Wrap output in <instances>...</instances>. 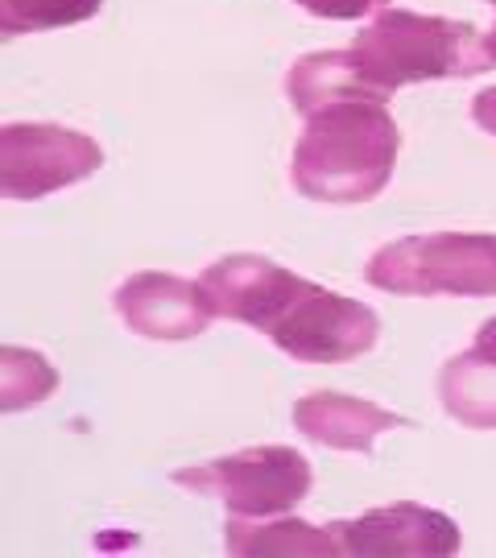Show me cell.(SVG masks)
Listing matches in <instances>:
<instances>
[{
    "label": "cell",
    "instance_id": "1",
    "mask_svg": "<svg viewBox=\"0 0 496 558\" xmlns=\"http://www.w3.org/2000/svg\"><path fill=\"white\" fill-rule=\"evenodd\" d=\"M203 286L216 315L269 336L286 356L302 364H348L364 356L380 336L373 306L323 290L269 257H219L203 274Z\"/></svg>",
    "mask_w": 496,
    "mask_h": 558
},
{
    "label": "cell",
    "instance_id": "2",
    "mask_svg": "<svg viewBox=\"0 0 496 558\" xmlns=\"http://www.w3.org/2000/svg\"><path fill=\"white\" fill-rule=\"evenodd\" d=\"M401 133L380 100H336L306 117L294 145L290 182L315 203H368L389 186Z\"/></svg>",
    "mask_w": 496,
    "mask_h": 558
},
{
    "label": "cell",
    "instance_id": "3",
    "mask_svg": "<svg viewBox=\"0 0 496 558\" xmlns=\"http://www.w3.org/2000/svg\"><path fill=\"white\" fill-rule=\"evenodd\" d=\"M348 66L368 100H389L397 87L426 80H463L493 62L484 54L476 25L451 17H426L410 9H380L368 29L348 46Z\"/></svg>",
    "mask_w": 496,
    "mask_h": 558
},
{
    "label": "cell",
    "instance_id": "4",
    "mask_svg": "<svg viewBox=\"0 0 496 558\" xmlns=\"http://www.w3.org/2000/svg\"><path fill=\"white\" fill-rule=\"evenodd\" d=\"M368 286L401 299H493L496 236L488 232H431L380 244L364 265Z\"/></svg>",
    "mask_w": 496,
    "mask_h": 558
},
{
    "label": "cell",
    "instance_id": "5",
    "mask_svg": "<svg viewBox=\"0 0 496 558\" xmlns=\"http://www.w3.org/2000/svg\"><path fill=\"white\" fill-rule=\"evenodd\" d=\"M174 480L198 497L223 500L228 513H240V518H281L311 493L315 472H311V459L298 456L294 447L274 442V447H249L198 468H182Z\"/></svg>",
    "mask_w": 496,
    "mask_h": 558
},
{
    "label": "cell",
    "instance_id": "6",
    "mask_svg": "<svg viewBox=\"0 0 496 558\" xmlns=\"http://www.w3.org/2000/svg\"><path fill=\"white\" fill-rule=\"evenodd\" d=\"M104 166L99 141L62 124H4L0 129V195L34 203L62 186L92 179Z\"/></svg>",
    "mask_w": 496,
    "mask_h": 558
},
{
    "label": "cell",
    "instance_id": "7",
    "mask_svg": "<svg viewBox=\"0 0 496 558\" xmlns=\"http://www.w3.org/2000/svg\"><path fill=\"white\" fill-rule=\"evenodd\" d=\"M331 534L339 542V555H422V558H451L459 550V525L438 509L422 505H385L356 521H336Z\"/></svg>",
    "mask_w": 496,
    "mask_h": 558
},
{
    "label": "cell",
    "instance_id": "8",
    "mask_svg": "<svg viewBox=\"0 0 496 558\" xmlns=\"http://www.w3.org/2000/svg\"><path fill=\"white\" fill-rule=\"evenodd\" d=\"M112 302L120 323L145 339H195L216 319L207 286L174 274H133L117 286Z\"/></svg>",
    "mask_w": 496,
    "mask_h": 558
},
{
    "label": "cell",
    "instance_id": "9",
    "mask_svg": "<svg viewBox=\"0 0 496 558\" xmlns=\"http://www.w3.org/2000/svg\"><path fill=\"white\" fill-rule=\"evenodd\" d=\"M294 426L331 451H373L377 435L406 426V418L348 393H311L294 405Z\"/></svg>",
    "mask_w": 496,
    "mask_h": 558
},
{
    "label": "cell",
    "instance_id": "10",
    "mask_svg": "<svg viewBox=\"0 0 496 558\" xmlns=\"http://www.w3.org/2000/svg\"><path fill=\"white\" fill-rule=\"evenodd\" d=\"M443 410L472 430H496V343L476 339L438 373Z\"/></svg>",
    "mask_w": 496,
    "mask_h": 558
},
{
    "label": "cell",
    "instance_id": "11",
    "mask_svg": "<svg viewBox=\"0 0 496 558\" xmlns=\"http://www.w3.org/2000/svg\"><path fill=\"white\" fill-rule=\"evenodd\" d=\"M223 546L232 555H339V542L331 525L278 518V521H249L232 513L223 525Z\"/></svg>",
    "mask_w": 496,
    "mask_h": 558
},
{
    "label": "cell",
    "instance_id": "12",
    "mask_svg": "<svg viewBox=\"0 0 496 558\" xmlns=\"http://www.w3.org/2000/svg\"><path fill=\"white\" fill-rule=\"evenodd\" d=\"M99 9H104V0H0V34L4 38L46 34V29L96 17Z\"/></svg>",
    "mask_w": 496,
    "mask_h": 558
},
{
    "label": "cell",
    "instance_id": "13",
    "mask_svg": "<svg viewBox=\"0 0 496 558\" xmlns=\"http://www.w3.org/2000/svg\"><path fill=\"white\" fill-rule=\"evenodd\" d=\"M59 385V373L46 364V356L29 348H4L0 352V410H25L34 401H46Z\"/></svg>",
    "mask_w": 496,
    "mask_h": 558
},
{
    "label": "cell",
    "instance_id": "14",
    "mask_svg": "<svg viewBox=\"0 0 496 558\" xmlns=\"http://www.w3.org/2000/svg\"><path fill=\"white\" fill-rule=\"evenodd\" d=\"M294 4L327 21H356L364 13H373V9H385L389 0H294Z\"/></svg>",
    "mask_w": 496,
    "mask_h": 558
},
{
    "label": "cell",
    "instance_id": "15",
    "mask_svg": "<svg viewBox=\"0 0 496 558\" xmlns=\"http://www.w3.org/2000/svg\"><path fill=\"white\" fill-rule=\"evenodd\" d=\"M472 120H476L488 137H496V87L480 92L476 100H472Z\"/></svg>",
    "mask_w": 496,
    "mask_h": 558
},
{
    "label": "cell",
    "instance_id": "16",
    "mask_svg": "<svg viewBox=\"0 0 496 558\" xmlns=\"http://www.w3.org/2000/svg\"><path fill=\"white\" fill-rule=\"evenodd\" d=\"M476 339H484V343H496V315L488 323H484V327H480V336Z\"/></svg>",
    "mask_w": 496,
    "mask_h": 558
},
{
    "label": "cell",
    "instance_id": "17",
    "mask_svg": "<svg viewBox=\"0 0 496 558\" xmlns=\"http://www.w3.org/2000/svg\"><path fill=\"white\" fill-rule=\"evenodd\" d=\"M484 54H488V62L496 66V38L493 34H484Z\"/></svg>",
    "mask_w": 496,
    "mask_h": 558
},
{
    "label": "cell",
    "instance_id": "18",
    "mask_svg": "<svg viewBox=\"0 0 496 558\" xmlns=\"http://www.w3.org/2000/svg\"><path fill=\"white\" fill-rule=\"evenodd\" d=\"M488 4H493V9H496V0H488ZM488 34H493V38H496V25H493V29H488Z\"/></svg>",
    "mask_w": 496,
    "mask_h": 558
}]
</instances>
